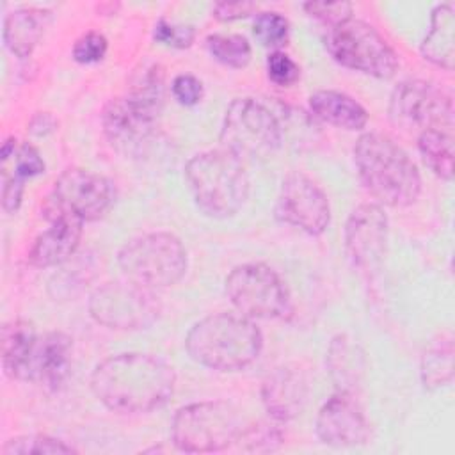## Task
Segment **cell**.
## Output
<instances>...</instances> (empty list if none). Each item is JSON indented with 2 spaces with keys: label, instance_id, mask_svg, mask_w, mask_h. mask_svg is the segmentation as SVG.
Masks as SVG:
<instances>
[{
  "label": "cell",
  "instance_id": "cell-1",
  "mask_svg": "<svg viewBox=\"0 0 455 455\" xmlns=\"http://www.w3.org/2000/svg\"><path fill=\"white\" fill-rule=\"evenodd\" d=\"M172 366L149 354H119L101 361L91 387L96 398L114 412L140 414L164 407L174 393Z\"/></svg>",
  "mask_w": 455,
  "mask_h": 455
},
{
  "label": "cell",
  "instance_id": "cell-2",
  "mask_svg": "<svg viewBox=\"0 0 455 455\" xmlns=\"http://www.w3.org/2000/svg\"><path fill=\"white\" fill-rule=\"evenodd\" d=\"M354 158L364 187L387 206H409L421 190L418 167L409 155L382 133H364L357 139Z\"/></svg>",
  "mask_w": 455,
  "mask_h": 455
},
{
  "label": "cell",
  "instance_id": "cell-3",
  "mask_svg": "<svg viewBox=\"0 0 455 455\" xmlns=\"http://www.w3.org/2000/svg\"><path fill=\"white\" fill-rule=\"evenodd\" d=\"M263 338L243 315L217 313L199 320L187 334L188 355L212 370L236 371L259 355Z\"/></svg>",
  "mask_w": 455,
  "mask_h": 455
},
{
  "label": "cell",
  "instance_id": "cell-4",
  "mask_svg": "<svg viewBox=\"0 0 455 455\" xmlns=\"http://www.w3.org/2000/svg\"><path fill=\"white\" fill-rule=\"evenodd\" d=\"M185 178L196 204L208 217L235 215L249 194V178L242 160L226 149L204 151L190 158Z\"/></svg>",
  "mask_w": 455,
  "mask_h": 455
},
{
  "label": "cell",
  "instance_id": "cell-5",
  "mask_svg": "<svg viewBox=\"0 0 455 455\" xmlns=\"http://www.w3.org/2000/svg\"><path fill=\"white\" fill-rule=\"evenodd\" d=\"M117 261L128 281L149 290L165 288L185 275L187 251L171 233H148L126 242Z\"/></svg>",
  "mask_w": 455,
  "mask_h": 455
},
{
  "label": "cell",
  "instance_id": "cell-6",
  "mask_svg": "<svg viewBox=\"0 0 455 455\" xmlns=\"http://www.w3.org/2000/svg\"><path fill=\"white\" fill-rule=\"evenodd\" d=\"M242 427L238 411L228 402L215 400L181 407L174 414L171 434L178 450L208 453L235 444Z\"/></svg>",
  "mask_w": 455,
  "mask_h": 455
},
{
  "label": "cell",
  "instance_id": "cell-7",
  "mask_svg": "<svg viewBox=\"0 0 455 455\" xmlns=\"http://www.w3.org/2000/svg\"><path fill=\"white\" fill-rule=\"evenodd\" d=\"M283 140V126L277 116L259 100L238 98L224 116L220 142L236 158H267Z\"/></svg>",
  "mask_w": 455,
  "mask_h": 455
},
{
  "label": "cell",
  "instance_id": "cell-8",
  "mask_svg": "<svg viewBox=\"0 0 455 455\" xmlns=\"http://www.w3.org/2000/svg\"><path fill=\"white\" fill-rule=\"evenodd\" d=\"M325 44L332 59L348 69L377 78H389L396 71V53L387 41L363 20L350 18L332 27L325 37Z\"/></svg>",
  "mask_w": 455,
  "mask_h": 455
},
{
  "label": "cell",
  "instance_id": "cell-9",
  "mask_svg": "<svg viewBox=\"0 0 455 455\" xmlns=\"http://www.w3.org/2000/svg\"><path fill=\"white\" fill-rule=\"evenodd\" d=\"M226 295L240 315L251 320H277L291 315V300L284 283L263 263L233 268L226 277Z\"/></svg>",
  "mask_w": 455,
  "mask_h": 455
},
{
  "label": "cell",
  "instance_id": "cell-10",
  "mask_svg": "<svg viewBox=\"0 0 455 455\" xmlns=\"http://www.w3.org/2000/svg\"><path fill=\"white\" fill-rule=\"evenodd\" d=\"M114 197V185L107 178L87 169H68L55 180L43 212L48 220L57 217L96 220L112 206Z\"/></svg>",
  "mask_w": 455,
  "mask_h": 455
},
{
  "label": "cell",
  "instance_id": "cell-11",
  "mask_svg": "<svg viewBox=\"0 0 455 455\" xmlns=\"http://www.w3.org/2000/svg\"><path fill=\"white\" fill-rule=\"evenodd\" d=\"M91 316L110 329H148L160 313L156 297L149 288L128 283H107L94 290L89 300Z\"/></svg>",
  "mask_w": 455,
  "mask_h": 455
},
{
  "label": "cell",
  "instance_id": "cell-12",
  "mask_svg": "<svg viewBox=\"0 0 455 455\" xmlns=\"http://www.w3.org/2000/svg\"><path fill=\"white\" fill-rule=\"evenodd\" d=\"M391 123L405 132L450 128L453 123L451 100L432 84L421 80L402 82L391 94Z\"/></svg>",
  "mask_w": 455,
  "mask_h": 455
},
{
  "label": "cell",
  "instance_id": "cell-13",
  "mask_svg": "<svg viewBox=\"0 0 455 455\" xmlns=\"http://www.w3.org/2000/svg\"><path fill=\"white\" fill-rule=\"evenodd\" d=\"M275 217L307 235H320L329 226V201L313 180L302 172H291L283 180L275 203Z\"/></svg>",
  "mask_w": 455,
  "mask_h": 455
},
{
  "label": "cell",
  "instance_id": "cell-14",
  "mask_svg": "<svg viewBox=\"0 0 455 455\" xmlns=\"http://www.w3.org/2000/svg\"><path fill=\"white\" fill-rule=\"evenodd\" d=\"M387 242V217L379 204L357 206L345 226V249L350 263L363 274L379 270Z\"/></svg>",
  "mask_w": 455,
  "mask_h": 455
},
{
  "label": "cell",
  "instance_id": "cell-15",
  "mask_svg": "<svg viewBox=\"0 0 455 455\" xmlns=\"http://www.w3.org/2000/svg\"><path fill=\"white\" fill-rule=\"evenodd\" d=\"M156 114L140 107L128 96L107 103L101 124L110 144L124 155L142 153L155 135Z\"/></svg>",
  "mask_w": 455,
  "mask_h": 455
},
{
  "label": "cell",
  "instance_id": "cell-16",
  "mask_svg": "<svg viewBox=\"0 0 455 455\" xmlns=\"http://www.w3.org/2000/svg\"><path fill=\"white\" fill-rule=\"evenodd\" d=\"M316 435L331 446H355L366 443L370 425L354 393L336 391L316 416Z\"/></svg>",
  "mask_w": 455,
  "mask_h": 455
},
{
  "label": "cell",
  "instance_id": "cell-17",
  "mask_svg": "<svg viewBox=\"0 0 455 455\" xmlns=\"http://www.w3.org/2000/svg\"><path fill=\"white\" fill-rule=\"evenodd\" d=\"M39 338L27 320H11L2 327V366L7 377L36 380Z\"/></svg>",
  "mask_w": 455,
  "mask_h": 455
},
{
  "label": "cell",
  "instance_id": "cell-18",
  "mask_svg": "<svg viewBox=\"0 0 455 455\" xmlns=\"http://www.w3.org/2000/svg\"><path fill=\"white\" fill-rule=\"evenodd\" d=\"M261 395L268 414L279 421H288L300 414L307 396V382L300 370L283 366L265 379Z\"/></svg>",
  "mask_w": 455,
  "mask_h": 455
},
{
  "label": "cell",
  "instance_id": "cell-19",
  "mask_svg": "<svg viewBox=\"0 0 455 455\" xmlns=\"http://www.w3.org/2000/svg\"><path fill=\"white\" fill-rule=\"evenodd\" d=\"M84 220L76 217H57L43 231L28 251V261L34 267H53L66 261L78 247Z\"/></svg>",
  "mask_w": 455,
  "mask_h": 455
},
{
  "label": "cell",
  "instance_id": "cell-20",
  "mask_svg": "<svg viewBox=\"0 0 455 455\" xmlns=\"http://www.w3.org/2000/svg\"><path fill=\"white\" fill-rule=\"evenodd\" d=\"M71 364V338L64 332H48L39 338L37 357H36V379L43 382L44 387L55 391L59 389Z\"/></svg>",
  "mask_w": 455,
  "mask_h": 455
},
{
  "label": "cell",
  "instance_id": "cell-21",
  "mask_svg": "<svg viewBox=\"0 0 455 455\" xmlns=\"http://www.w3.org/2000/svg\"><path fill=\"white\" fill-rule=\"evenodd\" d=\"M455 11L451 4H441L432 11L430 30L421 43V53L427 60L444 69L453 68L455 48H453V28Z\"/></svg>",
  "mask_w": 455,
  "mask_h": 455
},
{
  "label": "cell",
  "instance_id": "cell-22",
  "mask_svg": "<svg viewBox=\"0 0 455 455\" xmlns=\"http://www.w3.org/2000/svg\"><path fill=\"white\" fill-rule=\"evenodd\" d=\"M309 105L316 117L343 130H361L368 123L366 110L355 100L338 91H318L311 94Z\"/></svg>",
  "mask_w": 455,
  "mask_h": 455
},
{
  "label": "cell",
  "instance_id": "cell-23",
  "mask_svg": "<svg viewBox=\"0 0 455 455\" xmlns=\"http://www.w3.org/2000/svg\"><path fill=\"white\" fill-rule=\"evenodd\" d=\"M48 12L37 9H16L5 16L4 43L18 57L32 53L44 30Z\"/></svg>",
  "mask_w": 455,
  "mask_h": 455
},
{
  "label": "cell",
  "instance_id": "cell-24",
  "mask_svg": "<svg viewBox=\"0 0 455 455\" xmlns=\"http://www.w3.org/2000/svg\"><path fill=\"white\" fill-rule=\"evenodd\" d=\"M327 364L338 391L354 393L364 371V359L359 347L345 334L336 336L329 347Z\"/></svg>",
  "mask_w": 455,
  "mask_h": 455
},
{
  "label": "cell",
  "instance_id": "cell-25",
  "mask_svg": "<svg viewBox=\"0 0 455 455\" xmlns=\"http://www.w3.org/2000/svg\"><path fill=\"white\" fill-rule=\"evenodd\" d=\"M453 379V339L450 334L434 341L421 359V380L428 389L450 384Z\"/></svg>",
  "mask_w": 455,
  "mask_h": 455
},
{
  "label": "cell",
  "instance_id": "cell-26",
  "mask_svg": "<svg viewBox=\"0 0 455 455\" xmlns=\"http://www.w3.org/2000/svg\"><path fill=\"white\" fill-rule=\"evenodd\" d=\"M418 148L425 164L443 180L453 176V140L444 130H427L418 135Z\"/></svg>",
  "mask_w": 455,
  "mask_h": 455
},
{
  "label": "cell",
  "instance_id": "cell-27",
  "mask_svg": "<svg viewBox=\"0 0 455 455\" xmlns=\"http://www.w3.org/2000/svg\"><path fill=\"white\" fill-rule=\"evenodd\" d=\"M210 53L229 68H243L251 60V44L238 34H213L206 37Z\"/></svg>",
  "mask_w": 455,
  "mask_h": 455
},
{
  "label": "cell",
  "instance_id": "cell-28",
  "mask_svg": "<svg viewBox=\"0 0 455 455\" xmlns=\"http://www.w3.org/2000/svg\"><path fill=\"white\" fill-rule=\"evenodd\" d=\"M75 448L48 437V435H20V437H12L9 439L4 448L2 453L4 455H32V453H73Z\"/></svg>",
  "mask_w": 455,
  "mask_h": 455
},
{
  "label": "cell",
  "instance_id": "cell-29",
  "mask_svg": "<svg viewBox=\"0 0 455 455\" xmlns=\"http://www.w3.org/2000/svg\"><path fill=\"white\" fill-rule=\"evenodd\" d=\"M283 441L279 428L270 423H254L242 427L235 444L243 451H274Z\"/></svg>",
  "mask_w": 455,
  "mask_h": 455
},
{
  "label": "cell",
  "instance_id": "cell-30",
  "mask_svg": "<svg viewBox=\"0 0 455 455\" xmlns=\"http://www.w3.org/2000/svg\"><path fill=\"white\" fill-rule=\"evenodd\" d=\"M288 20L279 12H259L254 20V36L268 48L281 46L288 39Z\"/></svg>",
  "mask_w": 455,
  "mask_h": 455
},
{
  "label": "cell",
  "instance_id": "cell-31",
  "mask_svg": "<svg viewBox=\"0 0 455 455\" xmlns=\"http://www.w3.org/2000/svg\"><path fill=\"white\" fill-rule=\"evenodd\" d=\"M153 36L162 44L172 46V48H188L196 37V30L190 25H176L169 23L167 20H158L155 25Z\"/></svg>",
  "mask_w": 455,
  "mask_h": 455
},
{
  "label": "cell",
  "instance_id": "cell-32",
  "mask_svg": "<svg viewBox=\"0 0 455 455\" xmlns=\"http://www.w3.org/2000/svg\"><path fill=\"white\" fill-rule=\"evenodd\" d=\"M304 9L331 27L352 18V5L348 2H307L304 4Z\"/></svg>",
  "mask_w": 455,
  "mask_h": 455
},
{
  "label": "cell",
  "instance_id": "cell-33",
  "mask_svg": "<svg viewBox=\"0 0 455 455\" xmlns=\"http://www.w3.org/2000/svg\"><path fill=\"white\" fill-rule=\"evenodd\" d=\"M107 39L98 32H87L76 39L73 46V59L80 64H92L105 57Z\"/></svg>",
  "mask_w": 455,
  "mask_h": 455
},
{
  "label": "cell",
  "instance_id": "cell-34",
  "mask_svg": "<svg viewBox=\"0 0 455 455\" xmlns=\"http://www.w3.org/2000/svg\"><path fill=\"white\" fill-rule=\"evenodd\" d=\"M268 78L277 85H291L299 78V66L283 52H274L267 59Z\"/></svg>",
  "mask_w": 455,
  "mask_h": 455
},
{
  "label": "cell",
  "instance_id": "cell-35",
  "mask_svg": "<svg viewBox=\"0 0 455 455\" xmlns=\"http://www.w3.org/2000/svg\"><path fill=\"white\" fill-rule=\"evenodd\" d=\"M43 171H44V162L39 156L37 149L34 146H30L28 142L21 144L14 156V174L18 178L25 180V178L37 176Z\"/></svg>",
  "mask_w": 455,
  "mask_h": 455
},
{
  "label": "cell",
  "instance_id": "cell-36",
  "mask_svg": "<svg viewBox=\"0 0 455 455\" xmlns=\"http://www.w3.org/2000/svg\"><path fill=\"white\" fill-rule=\"evenodd\" d=\"M172 94L181 105H196L203 98V84L194 75H178L172 80Z\"/></svg>",
  "mask_w": 455,
  "mask_h": 455
},
{
  "label": "cell",
  "instance_id": "cell-37",
  "mask_svg": "<svg viewBox=\"0 0 455 455\" xmlns=\"http://www.w3.org/2000/svg\"><path fill=\"white\" fill-rule=\"evenodd\" d=\"M258 11V5L252 2H219L213 5V16L222 21L247 18Z\"/></svg>",
  "mask_w": 455,
  "mask_h": 455
},
{
  "label": "cell",
  "instance_id": "cell-38",
  "mask_svg": "<svg viewBox=\"0 0 455 455\" xmlns=\"http://www.w3.org/2000/svg\"><path fill=\"white\" fill-rule=\"evenodd\" d=\"M23 196V180L16 174L7 176L4 174V185H2V208L7 213H14L20 208Z\"/></svg>",
  "mask_w": 455,
  "mask_h": 455
},
{
  "label": "cell",
  "instance_id": "cell-39",
  "mask_svg": "<svg viewBox=\"0 0 455 455\" xmlns=\"http://www.w3.org/2000/svg\"><path fill=\"white\" fill-rule=\"evenodd\" d=\"M55 126V119L48 114H39L30 123V132L36 135H44L46 132H52Z\"/></svg>",
  "mask_w": 455,
  "mask_h": 455
},
{
  "label": "cell",
  "instance_id": "cell-40",
  "mask_svg": "<svg viewBox=\"0 0 455 455\" xmlns=\"http://www.w3.org/2000/svg\"><path fill=\"white\" fill-rule=\"evenodd\" d=\"M14 148H16V140L12 137L4 142V146H2V160L4 162L11 156V153H14Z\"/></svg>",
  "mask_w": 455,
  "mask_h": 455
}]
</instances>
